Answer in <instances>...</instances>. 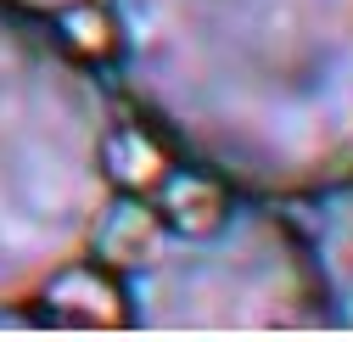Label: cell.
I'll list each match as a JSON object with an SVG mask.
<instances>
[{
  "label": "cell",
  "instance_id": "obj_1",
  "mask_svg": "<svg viewBox=\"0 0 353 342\" xmlns=\"http://www.w3.org/2000/svg\"><path fill=\"white\" fill-rule=\"evenodd\" d=\"M107 68L202 185L258 202L353 185V0H107Z\"/></svg>",
  "mask_w": 353,
  "mask_h": 342
},
{
  "label": "cell",
  "instance_id": "obj_2",
  "mask_svg": "<svg viewBox=\"0 0 353 342\" xmlns=\"http://www.w3.org/2000/svg\"><path fill=\"white\" fill-rule=\"evenodd\" d=\"M123 208L118 112L51 17L0 0V320L96 264Z\"/></svg>",
  "mask_w": 353,
  "mask_h": 342
},
{
  "label": "cell",
  "instance_id": "obj_3",
  "mask_svg": "<svg viewBox=\"0 0 353 342\" xmlns=\"http://www.w3.org/2000/svg\"><path fill=\"white\" fill-rule=\"evenodd\" d=\"M123 325L141 331H320L336 281L320 241L275 202L219 191L157 219L112 259Z\"/></svg>",
  "mask_w": 353,
  "mask_h": 342
},
{
  "label": "cell",
  "instance_id": "obj_4",
  "mask_svg": "<svg viewBox=\"0 0 353 342\" xmlns=\"http://www.w3.org/2000/svg\"><path fill=\"white\" fill-rule=\"evenodd\" d=\"M39 320H57V325H123V303H118V281L96 275V264H79L73 275H62L46 303L34 309Z\"/></svg>",
  "mask_w": 353,
  "mask_h": 342
},
{
  "label": "cell",
  "instance_id": "obj_5",
  "mask_svg": "<svg viewBox=\"0 0 353 342\" xmlns=\"http://www.w3.org/2000/svg\"><path fill=\"white\" fill-rule=\"evenodd\" d=\"M325 202V225H320V252H325V270L336 281V292L353 281V185L336 191V197H320Z\"/></svg>",
  "mask_w": 353,
  "mask_h": 342
},
{
  "label": "cell",
  "instance_id": "obj_6",
  "mask_svg": "<svg viewBox=\"0 0 353 342\" xmlns=\"http://www.w3.org/2000/svg\"><path fill=\"white\" fill-rule=\"evenodd\" d=\"M6 6H17V12H34V17H68V12L96 6V0H6Z\"/></svg>",
  "mask_w": 353,
  "mask_h": 342
},
{
  "label": "cell",
  "instance_id": "obj_7",
  "mask_svg": "<svg viewBox=\"0 0 353 342\" xmlns=\"http://www.w3.org/2000/svg\"><path fill=\"white\" fill-rule=\"evenodd\" d=\"M336 325H353V281L336 292Z\"/></svg>",
  "mask_w": 353,
  "mask_h": 342
}]
</instances>
